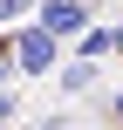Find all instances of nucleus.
I'll return each instance as SVG.
<instances>
[{
	"label": "nucleus",
	"mask_w": 123,
	"mask_h": 130,
	"mask_svg": "<svg viewBox=\"0 0 123 130\" xmlns=\"http://www.w3.org/2000/svg\"><path fill=\"white\" fill-rule=\"evenodd\" d=\"M21 14H34V0H0V27H14Z\"/></svg>",
	"instance_id": "5"
},
{
	"label": "nucleus",
	"mask_w": 123,
	"mask_h": 130,
	"mask_svg": "<svg viewBox=\"0 0 123 130\" xmlns=\"http://www.w3.org/2000/svg\"><path fill=\"white\" fill-rule=\"evenodd\" d=\"M34 21L55 34V41H75L89 27V0H34Z\"/></svg>",
	"instance_id": "2"
},
{
	"label": "nucleus",
	"mask_w": 123,
	"mask_h": 130,
	"mask_svg": "<svg viewBox=\"0 0 123 130\" xmlns=\"http://www.w3.org/2000/svg\"><path fill=\"white\" fill-rule=\"evenodd\" d=\"M116 123H123V89H116Z\"/></svg>",
	"instance_id": "9"
},
{
	"label": "nucleus",
	"mask_w": 123,
	"mask_h": 130,
	"mask_svg": "<svg viewBox=\"0 0 123 130\" xmlns=\"http://www.w3.org/2000/svg\"><path fill=\"white\" fill-rule=\"evenodd\" d=\"M75 41H82V55H96V62H103V55H110V27H82V34H75Z\"/></svg>",
	"instance_id": "4"
},
{
	"label": "nucleus",
	"mask_w": 123,
	"mask_h": 130,
	"mask_svg": "<svg viewBox=\"0 0 123 130\" xmlns=\"http://www.w3.org/2000/svg\"><path fill=\"white\" fill-rule=\"evenodd\" d=\"M7 41H14V75H55V62H62V41H55L41 21L14 27Z\"/></svg>",
	"instance_id": "1"
},
{
	"label": "nucleus",
	"mask_w": 123,
	"mask_h": 130,
	"mask_svg": "<svg viewBox=\"0 0 123 130\" xmlns=\"http://www.w3.org/2000/svg\"><path fill=\"white\" fill-rule=\"evenodd\" d=\"M55 69H62V89H68V96H82V89L96 82V55H75V62H55Z\"/></svg>",
	"instance_id": "3"
},
{
	"label": "nucleus",
	"mask_w": 123,
	"mask_h": 130,
	"mask_svg": "<svg viewBox=\"0 0 123 130\" xmlns=\"http://www.w3.org/2000/svg\"><path fill=\"white\" fill-rule=\"evenodd\" d=\"M89 7H96V0H89Z\"/></svg>",
	"instance_id": "10"
},
{
	"label": "nucleus",
	"mask_w": 123,
	"mask_h": 130,
	"mask_svg": "<svg viewBox=\"0 0 123 130\" xmlns=\"http://www.w3.org/2000/svg\"><path fill=\"white\" fill-rule=\"evenodd\" d=\"M14 110H21V103H14V89H7V82H0V123H7V117H14Z\"/></svg>",
	"instance_id": "7"
},
{
	"label": "nucleus",
	"mask_w": 123,
	"mask_h": 130,
	"mask_svg": "<svg viewBox=\"0 0 123 130\" xmlns=\"http://www.w3.org/2000/svg\"><path fill=\"white\" fill-rule=\"evenodd\" d=\"M7 75H14V41L0 34V82H7Z\"/></svg>",
	"instance_id": "6"
},
{
	"label": "nucleus",
	"mask_w": 123,
	"mask_h": 130,
	"mask_svg": "<svg viewBox=\"0 0 123 130\" xmlns=\"http://www.w3.org/2000/svg\"><path fill=\"white\" fill-rule=\"evenodd\" d=\"M110 55H123V27H110Z\"/></svg>",
	"instance_id": "8"
}]
</instances>
